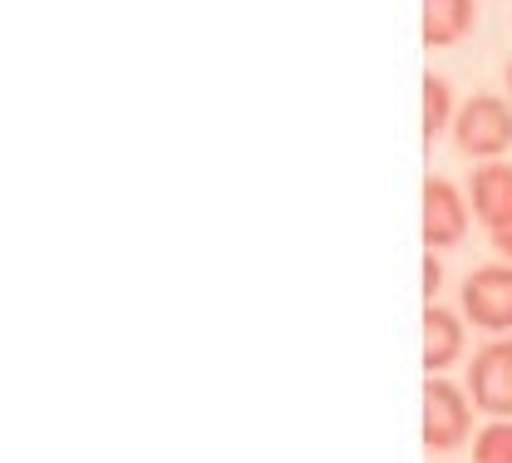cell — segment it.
I'll list each match as a JSON object with an SVG mask.
<instances>
[{"mask_svg": "<svg viewBox=\"0 0 512 463\" xmlns=\"http://www.w3.org/2000/svg\"><path fill=\"white\" fill-rule=\"evenodd\" d=\"M473 30V0H424V40L458 45Z\"/></svg>", "mask_w": 512, "mask_h": 463, "instance_id": "cell-8", "label": "cell"}, {"mask_svg": "<svg viewBox=\"0 0 512 463\" xmlns=\"http://www.w3.org/2000/svg\"><path fill=\"white\" fill-rule=\"evenodd\" d=\"M468 434H473V399L463 395L458 385H448L444 375H434L424 385V444L434 454H448Z\"/></svg>", "mask_w": 512, "mask_h": 463, "instance_id": "cell-3", "label": "cell"}, {"mask_svg": "<svg viewBox=\"0 0 512 463\" xmlns=\"http://www.w3.org/2000/svg\"><path fill=\"white\" fill-rule=\"evenodd\" d=\"M508 94H512V65H508Z\"/></svg>", "mask_w": 512, "mask_h": 463, "instance_id": "cell-13", "label": "cell"}, {"mask_svg": "<svg viewBox=\"0 0 512 463\" xmlns=\"http://www.w3.org/2000/svg\"><path fill=\"white\" fill-rule=\"evenodd\" d=\"M493 247H498V257H508V262H512V222L493 232Z\"/></svg>", "mask_w": 512, "mask_h": 463, "instance_id": "cell-12", "label": "cell"}, {"mask_svg": "<svg viewBox=\"0 0 512 463\" xmlns=\"http://www.w3.org/2000/svg\"><path fill=\"white\" fill-rule=\"evenodd\" d=\"M468 399H473L483 414L512 419V335L488 340V345L473 355V365H468Z\"/></svg>", "mask_w": 512, "mask_h": 463, "instance_id": "cell-4", "label": "cell"}, {"mask_svg": "<svg viewBox=\"0 0 512 463\" xmlns=\"http://www.w3.org/2000/svg\"><path fill=\"white\" fill-rule=\"evenodd\" d=\"M453 143L473 158H493L512 143V109L493 94H473L463 99V109L453 114Z\"/></svg>", "mask_w": 512, "mask_h": 463, "instance_id": "cell-2", "label": "cell"}, {"mask_svg": "<svg viewBox=\"0 0 512 463\" xmlns=\"http://www.w3.org/2000/svg\"><path fill=\"white\" fill-rule=\"evenodd\" d=\"M473 463H512V419H493L473 439Z\"/></svg>", "mask_w": 512, "mask_h": 463, "instance_id": "cell-10", "label": "cell"}, {"mask_svg": "<svg viewBox=\"0 0 512 463\" xmlns=\"http://www.w3.org/2000/svg\"><path fill=\"white\" fill-rule=\"evenodd\" d=\"M463 316H453V311H444V306H429L424 311V365L439 375V370H448L458 355H463Z\"/></svg>", "mask_w": 512, "mask_h": 463, "instance_id": "cell-7", "label": "cell"}, {"mask_svg": "<svg viewBox=\"0 0 512 463\" xmlns=\"http://www.w3.org/2000/svg\"><path fill=\"white\" fill-rule=\"evenodd\" d=\"M458 301H463V321H473L478 331L488 335H508L512 331V262H488L478 271H468Z\"/></svg>", "mask_w": 512, "mask_h": 463, "instance_id": "cell-1", "label": "cell"}, {"mask_svg": "<svg viewBox=\"0 0 512 463\" xmlns=\"http://www.w3.org/2000/svg\"><path fill=\"white\" fill-rule=\"evenodd\" d=\"M463 232H468L463 193L448 178H429L424 183V242L429 247H458Z\"/></svg>", "mask_w": 512, "mask_h": 463, "instance_id": "cell-5", "label": "cell"}, {"mask_svg": "<svg viewBox=\"0 0 512 463\" xmlns=\"http://www.w3.org/2000/svg\"><path fill=\"white\" fill-rule=\"evenodd\" d=\"M453 119V89H448L439 74L424 79V138H439Z\"/></svg>", "mask_w": 512, "mask_h": 463, "instance_id": "cell-9", "label": "cell"}, {"mask_svg": "<svg viewBox=\"0 0 512 463\" xmlns=\"http://www.w3.org/2000/svg\"><path fill=\"white\" fill-rule=\"evenodd\" d=\"M468 202L488 222V232L508 227L512 222V163H483L468 178Z\"/></svg>", "mask_w": 512, "mask_h": 463, "instance_id": "cell-6", "label": "cell"}, {"mask_svg": "<svg viewBox=\"0 0 512 463\" xmlns=\"http://www.w3.org/2000/svg\"><path fill=\"white\" fill-rule=\"evenodd\" d=\"M439 281H444L439 257H424V296H439Z\"/></svg>", "mask_w": 512, "mask_h": 463, "instance_id": "cell-11", "label": "cell"}]
</instances>
